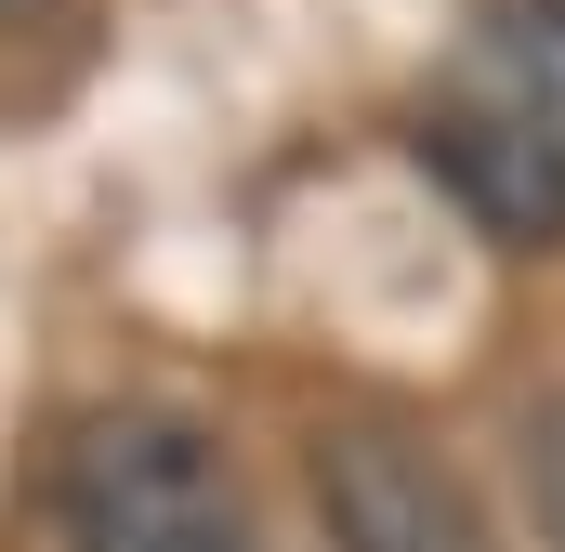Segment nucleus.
Listing matches in <instances>:
<instances>
[{"label":"nucleus","mask_w":565,"mask_h":552,"mask_svg":"<svg viewBox=\"0 0 565 552\" xmlns=\"http://www.w3.org/2000/svg\"><path fill=\"white\" fill-rule=\"evenodd\" d=\"M53 527L66 552H264L237 460L184 408H106L53 460Z\"/></svg>","instance_id":"obj_1"},{"label":"nucleus","mask_w":565,"mask_h":552,"mask_svg":"<svg viewBox=\"0 0 565 552\" xmlns=\"http://www.w3.org/2000/svg\"><path fill=\"white\" fill-rule=\"evenodd\" d=\"M302 487H316L329 552H500L487 513H473V487L408 421H316L302 434Z\"/></svg>","instance_id":"obj_2"},{"label":"nucleus","mask_w":565,"mask_h":552,"mask_svg":"<svg viewBox=\"0 0 565 552\" xmlns=\"http://www.w3.org/2000/svg\"><path fill=\"white\" fill-rule=\"evenodd\" d=\"M422 171L500 237V251H565V158L540 132H513L500 106L447 93V79H434V106H422Z\"/></svg>","instance_id":"obj_3"},{"label":"nucleus","mask_w":565,"mask_h":552,"mask_svg":"<svg viewBox=\"0 0 565 552\" xmlns=\"http://www.w3.org/2000/svg\"><path fill=\"white\" fill-rule=\"evenodd\" d=\"M447 93L500 106L513 132H540L565 158V0H473V26L447 53Z\"/></svg>","instance_id":"obj_4"},{"label":"nucleus","mask_w":565,"mask_h":552,"mask_svg":"<svg viewBox=\"0 0 565 552\" xmlns=\"http://www.w3.org/2000/svg\"><path fill=\"white\" fill-rule=\"evenodd\" d=\"M513 474H526V527H540V552H565V395H540V408L513 421Z\"/></svg>","instance_id":"obj_5"},{"label":"nucleus","mask_w":565,"mask_h":552,"mask_svg":"<svg viewBox=\"0 0 565 552\" xmlns=\"http://www.w3.org/2000/svg\"><path fill=\"white\" fill-rule=\"evenodd\" d=\"M0 26H79V0H0Z\"/></svg>","instance_id":"obj_6"}]
</instances>
